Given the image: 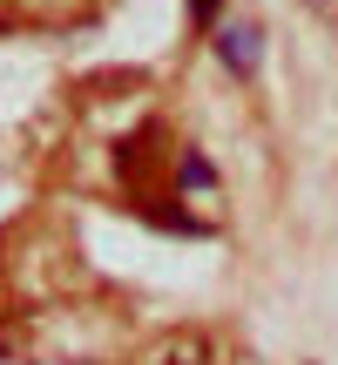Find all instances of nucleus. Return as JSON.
<instances>
[{
    "label": "nucleus",
    "mask_w": 338,
    "mask_h": 365,
    "mask_svg": "<svg viewBox=\"0 0 338 365\" xmlns=\"http://www.w3.org/2000/svg\"><path fill=\"white\" fill-rule=\"evenodd\" d=\"M143 365H230V359H223V345L210 331H169L143 352Z\"/></svg>",
    "instance_id": "obj_1"
},
{
    "label": "nucleus",
    "mask_w": 338,
    "mask_h": 365,
    "mask_svg": "<svg viewBox=\"0 0 338 365\" xmlns=\"http://www.w3.org/2000/svg\"><path fill=\"white\" fill-rule=\"evenodd\" d=\"M190 14H196V21H203V27H217V14H223V0H190Z\"/></svg>",
    "instance_id": "obj_4"
},
{
    "label": "nucleus",
    "mask_w": 338,
    "mask_h": 365,
    "mask_svg": "<svg viewBox=\"0 0 338 365\" xmlns=\"http://www.w3.org/2000/svg\"><path fill=\"white\" fill-rule=\"evenodd\" d=\"M217 54L237 68V75H250V68H257V27H223V34H217Z\"/></svg>",
    "instance_id": "obj_2"
},
{
    "label": "nucleus",
    "mask_w": 338,
    "mask_h": 365,
    "mask_svg": "<svg viewBox=\"0 0 338 365\" xmlns=\"http://www.w3.org/2000/svg\"><path fill=\"white\" fill-rule=\"evenodd\" d=\"M183 182H190V190L203 182V190H210V163H203V156H183Z\"/></svg>",
    "instance_id": "obj_3"
}]
</instances>
